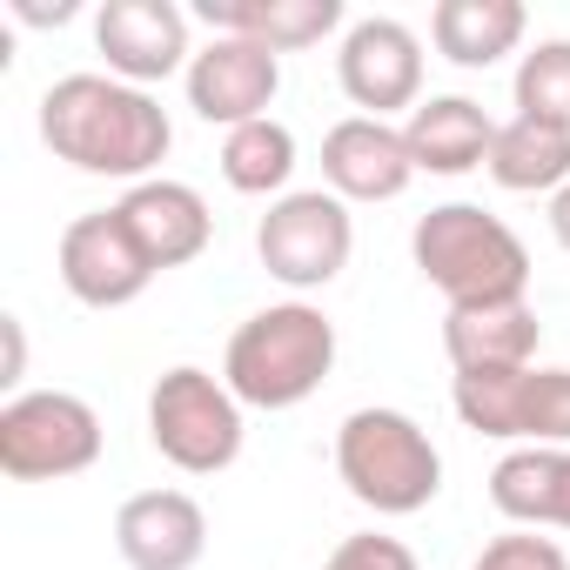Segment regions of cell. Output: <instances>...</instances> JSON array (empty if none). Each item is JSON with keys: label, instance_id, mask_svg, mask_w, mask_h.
<instances>
[{"label": "cell", "instance_id": "cell-7", "mask_svg": "<svg viewBox=\"0 0 570 570\" xmlns=\"http://www.w3.org/2000/svg\"><path fill=\"white\" fill-rule=\"evenodd\" d=\"M350 248H356V222H350V202L330 195V188H289L255 222L262 268L296 296L330 289V282L350 268Z\"/></svg>", "mask_w": 570, "mask_h": 570}, {"label": "cell", "instance_id": "cell-17", "mask_svg": "<svg viewBox=\"0 0 570 570\" xmlns=\"http://www.w3.org/2000/svg\"><path fill=\"white\" fill-rule=\"evenodd\" d=\"M403 141H410L416 175H470V168L490 161L497 121H490L470 95H430V101L410 108Z\"/></svg>", "mask_w": 570, "mask_h": 570}, {"label": "cell", "instance_id": "cell-23", "mask_svg": "<svg viewBox=\"0 0 570 570\" xmlns=\"http://www.w3.org/2000/svg\"><path fill=\"white\" fill-rule=\"evenodd\" d=\"M510 95H517V115L550 121V128L570 135V41H563V35H557V41H537V48L517 61Z\"/></svg>", "mask_w": 570, "mask_h": 570}, {"label": "cell", "instance_id": "cell-27", "mask_svg": "<svg viewBox=\"0 0 570 570\" xmlns=\"http://www.w3.org/2000/svg\"><path fill=\"white\" fill-rule=\"evenodd\" d=\"M14 8V21H35V28H61V21H75V0H55V8H41V0H8Z\"/></svg>", "mask_w": 570, "mask_h": 570}, {"label": "cell", "instance_id": "cell-11", "mask_svg": "<svg viewBox=\"0 0 570 570\" xmlns=\"http://www.w3.org/2000/svg\"><path fill=\"white\" fill-rule=\"evenodd\" d=\"M181 81H188V108L208 128H248L282 95V55L262 48V41L215 35L208 48H195V61H188Z\"/></svg>", "mask_w": 570, "mask_h": 570}, {"label": "cell", "instance_id": "cell-10", "mask_svg": "<svg viewBox=\"0 0 570 570\" xmlns=\"http://www.w3.org/2000/svg\"><path fill=\"white\" fill-rule=\"evenodd\" d=\"M61 282L88 309H128L135 296H148L155 262L135 248V235L115 208H95L61 228Z\"/></svg>", "mask_w": 570, "mask_h": 570}, {"label": "cell", "instance_id": "cell-12", "mask_svg": "<svg viewBox=\"0 0 570 570\" xmlns=\"http://www.w3.org/2000/svg\"><path fill=\"white\" fill-rule=\"evenodd\" d=\"M95 48L108 55V75L128 88L188 75L195 48H188V14L175 0H108L95 14Z\"/></svg>", "mask_w": 570, "mask_h": 570}, {"label": "cell", "instance_id": "cell-21", "mask_svg": "<svg viewBox=\"0 0 570 570\" xmlns=\"http://www.w3.org/2000/svg\"><path fill=\"white\" fill-rule=\"evenodd\" d=\"M483 168L510 195H557L570 181V135L550 128V121L510 115V121H497V141H490V161Z\"/></svg>", "mask_w": 570, "mask_h": 570}, {"label": "cell", "instance_id": "cell-3", "mask_svg": "<svg viewBox=\"0 0 570 570\" xmlns=\"http://www.w3.org/2000/svg\"><path fill=\"white\" fill-rule=\"evenodd\" d=\"M336 370V323L316 303H268L255 309L222 356V383L242 410H296Z\"/></svg>", "mask_w": 570, "mask_h": 570}, {"label": "cell", "instance_id": "cell-28", "mask_svg": "<svg viewBox=\"0 0 570 570\" xmlns=\"http://www.w3.org/2000/svg\"><path fill=\"white\" fill-rule=\"evenodd\" d=\"M550 235H557V242L570 248V181H563V188L550 195Z\"/></svg>", "mask_w": 570, "mask_h": 570}, {"label": "cell", "instance_id": "cell-9", "mask_svg": "<svg viewBox=\"0 0 570 570\" xmlns=\"http://www.w3.org/2000/svg\"><path fill=\"white\" fill-rule=\"evenodd\" d=\"M336 81L370 121H390L396 108L423 101V41L396 14H363L336 48Z\"/></svg>", "mask_w": 570, "mask_h": 570}, {"label": "cell", "instance_id": "cell-16", "mask_svg": "<svg viewBox=\"0 0 570 570\" xmlns=\"http://www.w3.org/2000/svg\"><path fill=\"white\" fill-rule=\"evenodd\" d=\"M543 343V323L530 303H476V309H450L443 316V356L456 376H483V370H530Z\"/></svg>", "mask_w": 570, "mask_h": 570}, {"label": "cell", "instance_id": "cell-5", "mask_svg": "<svg viewBox=\"0 0 570 570\" xmlns=\"http://www.w3.org/2000/svg\"><path fill=\"white\" fill-rule=\"evenodd\" d=\"M242 436H248L242 403H235V390L222 376H208L195 363H175V370L155 376V390H148V443L175 470L215 476V470H228L242 456Z\"/></svg>", "mask_w": 570, "mask_h": 570}, {"label": "cell", "instance_id": "cell-18", "mask_svg": "<svg viewBox=\"0 0 570 570\" xmlns=\"http://www.w3.org/2000/svg\"><path fill=\"white\" fill-rule=\"evenodd\" d=\"M215 35H235V41H262L275 55H296V48H316L343 28V0H202L195 8Z\"/></svg>", "mask_w": 570, "mask_h": 570}, {"label": "cell", "instance_id": "cell-19", "mask_svg": "<svg viewBox=\"0 0 570 570\" xmlns=\"http://www.w3.org/2000/svg\"><path fill=\"white\" fill-rule=\"evenodd\" d=\"M490 503L517 523V530H570V450H510L490 470Z\"/></svg>", "mask_w": 570, "mask_h": 570}, {"label": "cell", "instance_id": "cell-13", "mask_svg": "<svg viewBox=\"0 0 570 570\" xmlns=\"http://www.w3.org/2000/svg\"><path fill=\"white\" fill-rule=\"evenodd\" d=\"M323 181H330V195H343V202H396V195L416 181V161H410L403 128L370 121V115L336 121V128L323 135Z\"/></svg>", "mask_w": 570, "mask_h": 570}, {"label": "cell", "instance_id": "cell-15", "mask_svg": "<svg viewBox=\"0 0 570 570\" xmlns=\"http://www.w3.org/2000/svg\"><path fill=\"white\" fill-rule=\"evenodd\" d=\"M115 215L128 222L135 248L155 262V275H161V268H181V262H195V255L208 248V235H215V215H208V202H202L188 181H168V175H155V181H135V188L115 202Z\"/></svg>", "mask_w": 570, "mask_h": 570}, {"label": "cell", "instance_id": "cell-26", "mask_svg": "<svg viewBox=\"0 0 570 570\" xmlns=\"http://www.w3.org/2000/svg\"><path fill=\"white\" fill-rule=\"evenodd\" d=\"M0 336H8V370H0V383H21L28 376V330H21V316H0Z\"/></svg>", "mask_w": 570, "mask_h": 570}, {"label": "cell", "instance_id": "cell-14", "mask_svg": "<svg viewBox=\"0 0 570 570\" xmlns=\"http://www.w3.org/2000/svg\"><path fill=\"white\" fill-rule=\"evenodd\" d=\"M115 550L128 570H195L208 550V517L188 490H141L115 510Z\"/></svg>", "mask_w": 570, "mask_h": 570}, {"label": "cell", "instance_id": "cell-8", "mask_svg": "<svg viewBox=\"0 0 570 570\" xmlns=\"http://www.w3.org/2000/svg\"><path fill=\"white\" fill-rule=\"evenodd\" d=\"M450 403L463 430L497 436V443H537V450H570V370H483L456 376Z\"/></svg>", "mask_w": 570, "mask_h": 570}, {"label": "cell", "instance_id": "cell-4", "mask_svg": "<svg viewBox=\"0 0 570 570\" xmlns=\"http://www.w3.org/2000/svg\"><path fill=\"white\" fill-rule=\"evenodd\" d=\"M336 476L376 517H416L443 490V456L430 430L403 410H350L336 430Z\"/></svg>", "mask_w": 570, "mask_h": 570}, {"label": "cell", "instance_id": "cell-20", "mask_svg": "<svg viewBox=\"0 0 570 570\" xmlns=\"http://www.w3.org/2000/svg\"><path fill=\"white\" fill-rule=\"evenodd\" d=\"M523 28H530L523 0H436L430 14V41L456 68H497L503 55H517Z\"/></svg>", "mask_w": 570, "mask_h": 570}, {"label": "cell", "instance_id": "cell-6", "mask_svg": "<svg viewBox=\"0 0 570 570\" xmlns=\"http://www.w3.org/2000/svg\"><path fill=\"white\" fill-rule=\"evenodd\" d=\"M101 416L75 390H21L0 403V470L14 483H61L95 470Z\"/></svg>", "mask_w": 570, "mask_h": 570}, {"label": "cell", "instance_id": "cell-2", "mask_svg": "<svg viewBox=\"0 0 570 570\" xmlns=\"http://www.w3.org/2000/svg\"><path fill=\"white\" fill-rule=\"evenodd\" d=\"M410 255L430 289H443L450 309H476V303H523L530 289V248L523 235L476 208V202H443L430 215H416L410 228Z\"/></svg>", "mask_w": 570, "mask_h": 570}, {"label": "cell", "instance_id": "cell-22", "mask_svg": "<svg viewBox=\"0 0 570 570\" xmlns=\"http://www.w3.org/2000/svg\"><path fill=\"white\" fill-rule=\"evenodd\" d=\"M289 175H296V135L282 128L275 115L222 135V181L235 195H275L282 202V195H289Z\"/></svg>", "mask_w": 570, "mask_h": 570}, {"label": "cell", "instance_id": "cell-25", "mask_svg": "<svg viewBox=\"0 0 570 570\" xmlns=\"http://www.w3.org/2000/svg\"><path fill=\"white\" fill-rule=\"evenodd\" d=\"M323 570H423V563H416V550H410L403 537L356 530V537H343V543L330 550V563H323Z\"/></svg>", "mask_w": 570, "mask_h": 570}, {"label": "cell", "instance_id": "cell-24", "mask_svg": "<svg viewBox=\"0 0 570 570\" xmlns=\"http://www.w3.org/2000/svg\"><path fill=\"white\" fill-rule=\"evenodd\" d=\"M470 570H570L563 543L557 537H537V530H510V537H490L476 550Z\"/></svg>", "mask_w": 570, "mask_h": 570}, {"label": "cell", "instance_id": "cell-1", "mask_svg": "<svg viewBox=\"0 0 570 570\" xmlns=\"http://www.w3.org/2000/svg\"><path fill=\"white\" fill-rule=\"evenodd\" d=\"M41 141L81 168V175H115V181H155V168L175 148L168 108L148 88H128L115 75H61L41 95Z\"/></svg>", "mask_w": 570, "mask_h": 570}]
</instances>
